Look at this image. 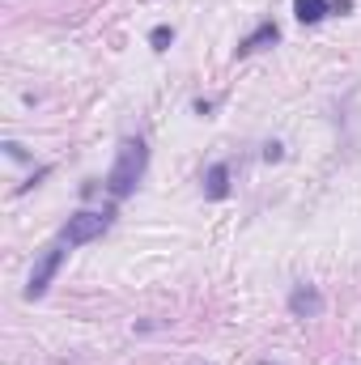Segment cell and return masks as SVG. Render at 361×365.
<instances>
[{"mask_svg": "<svg viewBox=\"0 0 361 365\" xmlns=\"http://www.w3.org/2000/svg\"><path fill=\"white\" fill-rule=\"evenodd\" d=\"M145 166H149V145H145L141 136H123L119 149H115V166H111L106 179H102L106 195H111V200H128V195L141 187V179H145Z\"/></svg>", "mask_w": 361, "mask_h": 365, "instance_id": "1", "label": "cell"}, {"mask_svg": "<svg viewBox=\"0 0 361 365\" xmlns=\"http://www.w3.org/2000/svg\"><path fill=\"white\" fill-rule=\"evenodd\" d=\"M106 230H111V208H106V212L81 208V212H73V217L64 221L60 242H64V247H86V242H93V238H102Z\"/></svg>", "mask_w": 361, "mask_h": 365, "instance_id": "2", "label": "cell"}, {"mask_svg": "<svg viewBox=\"0 0 361 365\" xmlns=\"http://www.w3.org/2000/svg\"><path fill=\"white\" fill-rule=\"evenodd\" d=\"M64 242H56V247H47L43 255H39V264H34V272H30V280H26V302H39L47 289H51V280H56V272H60V264H64Z\"/></svg>", "mask_w": 361, "mask_h": 365, "instance_id": "3", "label": "cell"}, {"mask_svg": "<svg viewBox=\"0 0 361 365\" xmlns=\"http://www.w3.org/2000/svg\"><path fill=\"white\" fill-rule=\"evenodd\" d=\"M289 314L293 319H319L323 314V293L315 284H293L289 293Z\"/></svg>", "mask_w": 361, "mask_h": 365, "instance_id": "4", "label": "cell"}, {"mask_svg": "<svg viewBox=\"0 0 361 365\" xmlns=\"http://www.w3.org/2000/svg\"><path fill=\"white\" fill-rule=\"evenodd\" d=\"M276 43H280V26H276V21H260L247 38H238L234 56H238V60H247V56H255V51H264V47H276Z\"/></svg>", "mask_w": 361, "mask_h": 365, "instance_id": "5", "label": "cell"}, {"mask_svg": "<svg viewBox=\"0 0 361 365\" xmlns=\"http://www.w3.org/2000/svg\"><path fill=\"white\" fill-rule=\"evenodd\" d=\"M204 195L208 200H230V166L225 162H213L208 175H204Z\"/></svg>", "mask_w": 361, "mask_h": 365, "instance_id": "6", "label": "cell"}, {"mask_svg": "<svg viewBox=\"0 0 361 365\" xmlns=\"http://www.w3.org/2000/svg\"><path fill=\"white\" fill-rule=\"evenodd\" d=\"M327 13H332V0H293V17L302 26H319Z\"/></svg>", "mask_w": 361, "mask_h": 365, "instance_id": "7", "label": "cell"}, {"mask_svg": "<svg viewBox=\"0 0 361 365\" xmlns=\"http://www.w3.org/2000/svg\"><path fill=\"white\" fill-rule=\"evenodd\" d=\"M149 43H153V51H166V47L175 43V30H171V26H153V30H149Z\"/></svg>", "mask_w": 361, "mask_h": 365, "instance_id": "8", "label": "cell"}, {"mask_svg": "<svg viewBox=\"0 0 361 365\" xmlns=\"http://www.w3.org/2000/svg\"><path fill=\"white\" fill-rule=\"evenodd\" d=\"M47 175H51V166H39V170H34V175H30V179L21 182V187H17V195H26V191H30V187H39V182L47 179Z\"/></svg>", "mask_w": 361, "mask_h": 365, "instance_id": "9", "label": "cell"}, {"mask_svg": "<svg viewBox=\"0 0 361 365\" xmlns=\"http://www.w3.org/2000/svg\"><path fill=\"white\" fill-rule=\"evenodd\" d=\"M264 162H285V145L280 140H268L264 145Z\"/></svg>", "mask_w": 361, "mask_h": 365, "instance_id": "10", "label": "cell"}, {"mask_svg": "<svg viewBox=\"0 0 361 365\" xmlns=\"http://www.w3.org/2000/svg\"><path fill=\"white\" fill-rule=\"evenodd\" d=\"M4 153H9V158H13V162H26V149H21V145H17V140H4Z\"/></svg>", "mask_w": 361, "mask_h": 365, "instance_id": "11", "label": "cell"}, {"mask_svg": "<svg viewBox=\"0 0 361 365\" xmlns=\"http://www.w3.org/2000/svg\"><path fill=\"white\" fill-rule=\"evenodd\" d=\"M191 110H195V115H204V119H208V115H213V102H208V98H195V102H191Z\"/></svg>", "mask_w": 361, "mask_h": 365, "instance_id": "12", "label": "cell"}, {"mask_svg": "<svg viewBox=\"0 0 361 365\" xmlns=\"http://www.w3.org/2000/svg\"><path fill=\"white\" fill-rule=\"evenodd\" d=\"M332 13H353V0H332Z\"/></svg>", "mask_w": 361, "mask_h": 365, "instance_id": "13", "label": "cell"}, {"mask_svg": "<svg viewBox=\"0 0 361 365\" xmlns=\"http://www.w3.org/2000/svg\"><path fill=\"white\" fill-rule=\"evenodd\" d=\"M260 365H276V361H260Z\"/></svg>", "mask_w": 361, "mask_h": 365, "instance_id": "14", "label": "cell"}]
</instances>
